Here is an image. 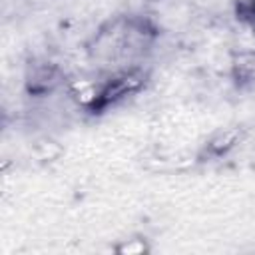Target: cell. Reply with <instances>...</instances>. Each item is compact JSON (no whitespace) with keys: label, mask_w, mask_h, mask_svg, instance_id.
I'll list each match as a JSON object with an SVG mask.
<instances>
[{"label":"cell","mask_w":255,"mask_h":255,"mask_svg":"<svg viewBox=\"0 0 255 255\" xmlns=\"http://www.w3.org/2000/svg\"><path fill=\"white\" fill-rule=\"evenodd\" d=\"M62 82V72L50 62H34L26 70V92L30 96H48Z\"/></svg>","instance_id":"3957f363"},{"label":"cell","mask_w":255,"mask_h":255,"mask_svg":"<svg viewBox=\"0 0 255 255\" xmlns=\"http://www.w3.org/2000/svg\"><path fill=\"white\" fill-rule=\"evenodd\" d=\"M241 139H243V128H239V126L217 129L203 143V147L199 151V157L201 159H219V157H225Z\"/></svg>","instance_id":"277c9868"},{"label":"cell","mask_w":255,"mask_h":255,"mask_svg":"<svg viewBox=\"0 0 255 255\" xmlns=\"http://www.w3.org/2000/svg\"><path fill=\"white\" fill-rule=\"evenodd\" d=\"M233 8L239 20L255 24V0H233Z\"/></svg>","instance_id":"52a82bcc"},{"label":"cell","mask_w":255,"mask_h":255,"mask_svg":"<svg viewBox=\"0 0 255 255\" xmlns=\"http://www.w3.org/2000/svg\"><path fill=\"white\" fill-rule=\"evenodd\" d=\"M147 78H149V72L137 64H131L128 68L114 72L88 98V102H86L88 112L90 114H102V112L118 106L120 102L128 100L129 96L141 92L147 84Z\"/></svg>","instance_id":"7a4b0ae2"},{"label":"cell","mask_w":255,"mask_h":255,"mask_svg":"<svg viewBox=\"0 0 255 255\" xmlns=\"http://www.w3.org/2000/svg\"><path fill=\"white\" fill-rule=\"evenodd\" d=\"M233 76L239 84L255 82V52H243L233 60Z\"/></svg>","instance_id":"5b68a950"},{"label":"cell","mask_w":255,"mask_h":255,"mask_svg":"<svg viewBox=\"0 0 255 255\" xmlns=\"http://www.w3.org/2000/svg\"><path fill=\"white\" fill-rule=\"evenodd\" d=\"M157 38L155 26L141 16H128L108 22L94 38L92 52L100 60H133L151 48Z\"/></svg>","instance_id":"6da1fadb"},{"label":"cell","mask_w":255,"mask_h":255,"mask_svg":"<svg viewBox=\"0 0 255 255\" xmlns=\"http://www.w3.org/2000/svg\"><path fill=\"white\" fill-rule=\"evenodd\" d=\"M116 251L120 255H141V253H147L149 247L145 245L143 239H126L116 247Z\"/></svg>","instance_id":"8992f818"}]
</instances>
